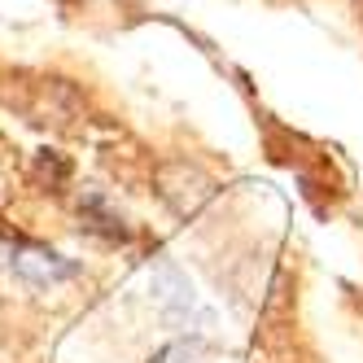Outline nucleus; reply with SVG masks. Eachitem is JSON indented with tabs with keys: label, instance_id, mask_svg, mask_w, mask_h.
<instances>
[{
	"label": "nucleus",
	"instance_id": "nucleus-1",
	"mask_svg": "<svg viewBox=\"0 0 363 363\" xmlns=\"http://www.w3.org/2000/svg\"><path fill=\"white\" fill-rule=\"evenodd\" d=\"M158 193L167 197V206L179 219H193L201 206L215 197V179L193 162H167L158 171Z\"/></svg>",
	"mask_w": 363,
	"mask_h": 363
},
{
	"label": "nucleus",
	"instance_id": "nucleus-3",
	"mask_svg": "<svg viewBox=\"0 0 363 363\" xmlns=\"http://www.w3.org/2000/svg\"><path fill=\"white\" fill-rule=\"evenodd\" d=\"M9 272L22 276L27 284H62V280H74L84 267L74 263V258H62L57 250H48V245H35V241H22V237H18V250H13Z\"/></svg>",
	"mask_w": 363,
	"mask_h": 363
},
{
	"label": "nucleus",
	"instance_id": "nucleus-6",
	"mask_svg": "<svg viewBox=\"0 0 363 363\" xmlns=\"http://www.w3.org/2000/svg\"><path fill=\"white\" fill-rule=\"evenodd\" d=\"M13 250H18V237L0 232V267H5V272H9V263H13Z\"/></svg>",
	"mask_w": 363,
	"mask_h": 363
},
{
	"label": "nucleus",
	"instance_id": "nucleus-4",
	"mask_svg": "<svg viewBox=\"0 0 363 363\" xmlns=\"http://www.w3.org/2000/svg\"><path fill=\"white\" fill-rule=\"evenodd\" d=\"M79 219H84L88 232H101V237H110V241H127V228H123V219L106 206V197L88 193L84 206H79Z\"/></svg>",
	"mask_w": 363,
	"mask_h": 363
},
{
	"label": "nucleus",
	"instance_id": "nucleus-5",
	"mask_svg": "<svg viewBox=\"0 0 363 363\" xmlns=\"http://www.w3.org/2000/svg\"><path fill=\"white\" fill-rule=\"evenodd\" d=\"M193 354H197V337H179V342H171L167 350H158L153 363H189Z\"/></svg>",
	"mask_w": 363,
	"mask_h": 363
},
{
	"label": "nucleus",
	"instance_id": "nucleus-2",
	"mask_svg": "<svg viewBox=\"0 0 363 363\" xmlns=\"http://www.w3.org/2000/svg\"><path fill=\"white\" fill-rule=\"evenodd\" d=\"M149 289H153V302H158L162 320L171 328H189V315H193V284L189 276L179 272L171 258H158L149 272Z\"/></svg>",
	"mask_w": 363,
	"mask_h": 363
}]
</instances>
